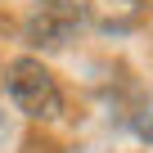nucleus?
Returning <instances> with one entry per match:
<instances>
[{
  "instance_id": "f257e3e1",
  "label": "nucleus",
  "mask_w": 153,
  "mask_h": 153,
  "mask_svg": "<svg viewBox=\"0 0 153 153\" xmlns=\"http://www.w3.org/2000/svg\"><path fill=\"white\" fill-rule=\"evenodd\" d=\"M5 90H9L14 108L32 122H59L63 117V86L36 54H18L14 63H5Z\"/></svg>"
},
{
  "instance_id": "f03ea898",
  "label": "nucleus",
  "mask_w": 153,
  "mask_h": 153,
  "mask_svg": "<svg viewBox=\"0 0 153 153\" xmlns=\"http://www.w3.org/2000/svg\"><path fill=\"white\" fill-rule=\"evenodd\" d=\"M86 23V9L81 0H36V9L27 18V41L41 45V50H59L72 41V32Z\"/></svg>"
},
{
  "instance_id": "7ed1b4c3",
  "label": "nucleus",
  "mask_w": 153,
  "mask_h": 153,
  "mask_svg": "<svg viewBox=\"0 0 153 153\" xmlns=\"http://www.w3.org/2000/svg\"><path fill=\"white\" fill-rule=\"evenodd\" d=\"M81 9L99 32H131L144 23L149 0H81Z\"/></svg>"
},
{
  "instance_id": "20e7f679",
  "label": "nucleus",
  "mask_w": 153,
  "mask_h": 153,
  "mask_svg": "<svg viewBox=\"0 0 153 153\" xmlns=\"http://www.w3.org/2000/svg\"><path fill=\"white\" fill-rule=\"evenodd\" d=\"M9 140V122H5V113H0V144Z\"/></svg>"
},
{
  "instance_id": "39448f33",
  "label": "nucleus",
  "mask_w": 153,
  "mask_h": 153,
  "mask_svg": "<svg viewBox=\"0 0 153 153\" xmlns=\"http://www.w3.org/2000/svg\"><path fill=\"white\" fill-rule=\"evenodd\" d=\"M0 95H5V63H0Z\"/></svg>"
}]
</instances>
